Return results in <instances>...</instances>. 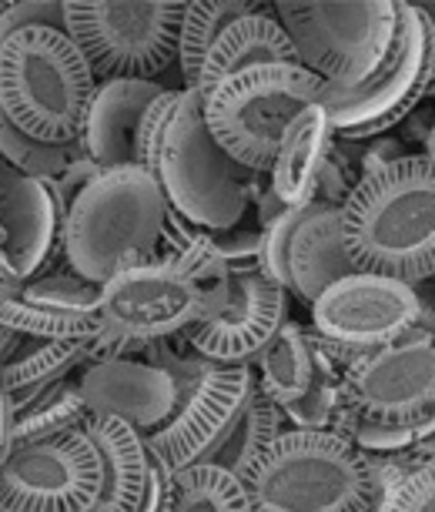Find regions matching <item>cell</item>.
Instances as JSON below:
<instances>
[{"mask_svg": "<svg viewBox=\"0 0 435 512\" xmlns=\"http://www.w3.org/2000/svg\"><path fill=\"white\" fill-rule=\"evenodd\" d=\"M342 211V241L355 272L419 285L435 275V164L422 154L355 181Z\"/></svg>", "mask_w": 435, "mask_h": 512, "instance_id": "6da1fadb", "label": "cell"}, {"mask_svg": "<svg viewBox=\"0 0 435 512\" xmlns=\"http://www.w3.org/2000/svg\"><path fill=\"white\" fill-rule=\"evenodd\" d=\"M168 201L151 171L108 168L67 208L61 258L77 278L104 285L111 275L158 255Z\"/></svg>", "mask_w": 435, "mask_h": 512, "instance_id": "7a4b0ae2", "label": "cell"}, {"mask_svg": "<svg viewBox=\"0 0 435 512\" xmlns=\"http://www.w3.org/2000/svg\"><path fill=\"white\" fill-rule=\"evenodd\" d=\"M98 77L74 41L27 27L0 44V111L41 144H77Z\"/></svg>", "mask_w": 435, "mask_h": 512, "instance_id": "3957f363", "label": "cell"}, {"mask_svg": "<svg viewBox=\"0 0 435 512\" xmlns=\"http://www.w3.org/2000/svg\"><path fill=\"white\" fill-rule=\"evenodd\" d=\"M255 512H369V456L335 432L285 429L245 479Z\"/></svg>", "mask_w": 435, "mask_h": 512, "instance_id": "277c9868", "label": "cell"}, {"mask_svg": "<svg viewBox=\"0 0 435 512\" xmlns=\"http://www.w3.org/2000/svg\"><path fill=\"white\" fill-rule=\"evenodd\" d=\"M154 178L168 208L205 231L238 228L265 181V175L241 168L218 148L201 118V94L188 88L161 138Z\"/></svg>", "mask_w": 435, "mask_h": 512, "instance_id": "5b68a950", "label": "cell"}, {"mask_svg": "<svg viewBox=\"0 0 435 512\" xmlns=\"http://www.w3.org/2000/svg\"><path fill=\"white\" fill-rule=\"evenodd\" d=\"M322 98L325 84L302 64H261L215 84L201 98V118L231 161L268 175L292 118Z\"/></svg>", "mask_w": 435, "mask_h": 512, "instance_id": "8992f818", "label": "cell"}, {"mask_svg": "<svg viewBox=\"0 0 435 512\" xmlns=\"http://www.w3.org/2000/svg\"><path fill=\"white\" fill-rule=\"evenodd\" d=\"M275 21L292 41L298 64L328 91H359L392 51L399 4L395 0H278Z\"/></svg>", "mask_w": 435, "mask_h": 512, "instance_id": "52a82bcc", "label": "cell"}, {"mask_svg": "<svg viewBox=\"0 0 435 512\" xmlns=\"http://www.w3.org/2000/svg\"><path fill=\"white\" fill-rule=\"evenodd\" d=\"M64 34L98 81H158L178 64L185 0H64Z\"/></svg>", "mask_w": 435, "mask_h": 512, "instance_id": "ba28073f", "label": "cell"}, {"mask_svg": "<svg viewBox=\"0 0 435 512\" xmlns=\"http://www.w3.org/2000/svg\"><path fill=\"white\" fill-rule=\"evenodd\" d=\"M144 355L151 365L168 369L178 385L171 415L144 436V446L158 452L174 472L205 462L248 402L255 372L251 365H218L191 352H174L171 342L148 345Z\"/></svg>", "mask_w": 435, "mask_h": 512, "instance_id": "9c48e42d", "label": "cell"}, {"mask_svg": "<svg viewBox=\"0 0 435 512\" xmlns=\"http://www.w3.org/2000/svg\"><path fill=\"white\" fill-rule=\"evenodd\" d=\"M435 71V34L419 7L402 0L392 51L359 91H328L322 108L338 141L382 138L425 101Z\"/></svg>", "mask_w": 435, "mask_h": 512, "instance_id": "30bf717a", "label": "cell"}, {"mask_svg": "<svg viewBox=\"0 0 435 512\" xmlns=\"http://www.w3.org/2000/svg\"><path fill=\"white\" fill-rule=\"evenodd\" d=\"M308 308L312 332L342 369L355 355L382 349L419 328L435 332V315L425 308L415 285L385 275L352 272L328 285Z\"/></svg>", "mask_w": 435, "mask_h": 512, "instance_id": "8fae6325", "label": "cell"}, {"mask_svg": "<svg viewBox=\"0 0 435 512\" xmlns=\"http://www.w3.org/2000/svg\"><path fill=\"white\" fill-rule=\"evenodd\" d=\"M342 395L352 422L365 425H409L435 415V332L419 328L355 355L342 369Z\"/></svg>", "mask_w": 435, "mask_h": 512, "instance_id": "7c38bea8", "label": "cell"}, {"mask_svg": "<svg viewBox=\"0 0 435 512\" xmlns=\"http://www.w3.org/2000/svg\"><path fill=\"white\" fill-rule=\"evenodd\" d=\"M98 315L111 335L148 352V345L171 342L191 325L205 322L208 298L191 278L151 258L101 285Z\"/></svg>", "mask_w": 435, "mask_h": 512, "instance_id": "4fadbf2b", "label": "cell"}, {"mask_svg": "<svg viewBox=\"0 0 435 512\" xmlns=\"http://www.w3.org/2000/svg\"><path fill=\"white\" fill-rule=\"evenodd\" d=\"M98 492L101 459L84 429L0 462V512H91Z\"/></svg>", "mask_w": 435, "mask_h": 512, "instance_id": "5bb4252c", "label": "cell"}, {"mask_svg": "<svg viewBox=\"0 0 435 512\" xmlns=\"http://www.w3.org/2000/svg\"><path fill=\"white\" fill-rule=\"evenodd\" d=\"M67 208L54 178L0 171V292L51 275L61 258Z\"/></svg>", "mask_w": 435, "mask_h": 512, "instance_id": "9a60e30c", "label": "cell"}, {"mask_svg": "<svg viewBox=\"0 0 435 512\" xmlns=\"http://www.w3.org/2000/svg\"><path fill=\"white\" fill-rule=\"evenodd\" d=\"M288 322V292L268 282L261 272L231 275L228 302L218 315L191 325L178 335L191 355L218 365H251L255 355L272 342V335Z\"/></svg>", "mask_w": 435, "mask_h": 512, "instance_id": "2e32d148", "label": "cell"}, {"mask_svg": "<svg viewBox=\"0 0 435 512\" xmlns=\"http://www.w3.org/2000/svg\"><path fill=\"white\" fill-rule=\"evenodd\" d=\"M77 389H81L87 415H114L134 425L141 436L158 429L178 399L174 375L141 359L87 362L77 372Z\"/></svg>", "mask_w": 435, "mask_h": 512, "instance_id": "e0dca14e", "label": "cell"}, {"mask_svg": "<svg viewBox=\"0 0 435 512\" xmlns=\"http://www.w3.org/2000/svg\"><path fill=\"white\" fill-rule=\"evenodd\" d=\"M161 91V81H98L77 134L84 158H91L101 171L134 164L138 124Z\"/></svg>", "mask_w": 435, "mask_h": 512, "instance_id": "ac0fdd59", "label": "cell"}, {"mask_svg": "<svg viewBox=\"0 0 435 512\" xmlns=\"http://www.w3.org/2000/svg\"><path fill=\"white\" fill-rule=\"evenodd\" d=\"M352 272L355 265L348 262L342 241V211L312 201L288 241V295L312 305L328 285Z\"/></svg>", "mask_w": 435, "mask_h": 512, "instance_id": "d6986e66", "label": "cell"}, {"mask_svg": "<svg viewBox=\"0 0 435 512\" xmlns=\"http://www.w3.org/2000/svg\"><path fill=\"white\" fill-rule=\"evenodd\" d=\"M335 134L322 104H308L298 111L278 141L275 161L268 168V188L285 208H305L318 195V178L332 154Z\"/></svg>", "mask_w": 435, "mask_h": 512, "instance_id": "ffe728a7", "label": "cell"}, {"mask_svg": "<svg viewBox=\"0 0 435 512\" xmlns=\"http://www.w3.org/2000/svg\"><path fill=\"white\" fill-rule=\"evenodd\" d=\"M84 436L101 459V492L91 512H138L148 479L144 436L114 415H87Z\"/></svg>", "mask_w": 435, "mask_h": 512, "instance_id": "44dd1931", "label": "cell"}, {"mask_svg": "<svg viewBox=\"0 0 435 512\" xmlns=\"http://www.w3.org/2000/svg\"><path fill=\"white\" fill-rule=\"evenodd\" d=\"M261 64H298L295 47L288 41V34L282 31V24L275 21L272 4H258L255 11L238 17V21L218 37L198 71L195 91L205 98L215 84L225 81V77H235Z\"/></svg>", "mask_w": 435, "mask_h": 512, "instance_id": "7402d4cb", "label": "cell"}, {"mask_svg": "<svg viewBox=\"0 0 435 512\" xmlns=\"http://www.w3.org/2000/svg\"><path fill=\"white\" fill-rule=\"evenodd\" d=\"M87 365V345L77 342H47V338H27L7 332L4 355H0V389H4L11 409H24L51 385L71 379Z\"/></svg>", "mask_w": 435, "mask_h": 512, "instance_id": "603a6c76", "label": "cell"}, {"mask_svg": "<svg viewBox=\"0 0 435 512\" xmlns=\"http://www.w3.org/2000/svg\"><path fill=\"white\" fill-rule=\"evenodd\" d=\"M318 362V338L308 325L302 322H288L272 335V342L265 345L251 372H255V389L272 399L278 409H288L292 402H298L305 395V389L312 385Z\"/></svg>", "mask_w": 435, "mask_h": 512, "instance_id": "cb8c5ba5", "label": "cell"}, {"mask_svg": "<svg viewBox=\"0 0 435 512\" xmlns=\"http://www.w3.org/2000/svg\"><path fill=\"white\" fill-rule=\"evenodd\" d=\"M285 429L288 425H285L282 409H278L272 399H265L258 389H251L248 402L241 405L235 425L225 432V439L218 442V449L211 452L205 462H211V466L225 469L245 482L248 472L258 466V459L272 449V442L282 436Z\"/></svg>", "mask_w": 435, "mask_h": 512, "instance_id": "d4e9b609", "label": "cell"}, {"mask_svg": "<svg viewBox=\"0 0 435 512\" xmlns=\"http://www.w3.org/2000/svg\"><path fill=\"white\" fill-rule=\"evenodd\" d=\"M87 422V405L77 389V379L57 382L47 392L37 395L34 402H27L24 409L14 412L11 422V452L37 446V442H51L57 436H67L74 429H84ZM7 452V456H11Z\"/></svg>", "mask_w": 435, "mask_h": 512, "instance_id": "484cf974", "label": "cell"}, {"mask_svg": "<svg viewBox=\"0 0 435 512\" xmlns=\"http://www.w3.org/2000/svg\"><path fill=\"white\" fill-rule=\"evenodd\" d=\"M255 7L258 4H248V0H188L185 17H181V31H178V74L188 91H195L198 71L218 37L225 34L238 17L255 11Z\"/></svg>", "mask_w": 435, "mask_h": 512, "instance_id": "4316f807", "label": "cell"}, {"mask_svg": "<svg viewBox=\"0 0 435 512\" xmlns=\"http://www.w3.org/2000/svg\"><path fill=\"white\" fill-rule=\"evenodd\" d=\"M171 512H255L248 499V486L231 472L195 462L174 472Z\"/></svg>", "mask_w": 435, "mask_h": 512, "instance_id": "83f0119b", "label": "cell"}, {"mask_svg": "<svg viewBox=\"0 0 435 512\" xmlns=\"http://www.w3.org/2000/svg\"><path fill=\"white\" fill-rule=\"evenodd\" d=\"M342 409H345L342 365H338L332 355L322 349V342H318V362H315L312 385L305 389L302 399L282 409L285 425L288 429H302V432H332Z\"/></svg>", "mask_w": 435, "mask_h": 512, "instance_id": "f1b7e54d", "label": "cell"}, {"mask_svg": "<svg viewBox=\"0 0 435 512\" xmlns=\"http://www.w3.org/2000/svg\"><path fill=\"white\" fill-rule=\"evenodd\" d=\"M81 148L77 144H41L27 138L21 128H14L7 121V114L0 111V164L24 178H61L64 168L71 164Z\"/></svg>", "mask_w": 435, "mask_h": 512, "instance_id": "f546056e", "label": "cell"}, {"mask_svg": "<svg viewBox=\"0 0 435 512\" xmlns=\"http://www.w3.org/2000/svg\"><path fill=\"white\" fill-rule=\"evenodd\" d=\"M14 292L21 295L27 305L41 308V312L67 315V318H91V315H98L101 285L84 282V278H77L71 268H64V272L34 278V282L14 288Z\"/></svg>", "mask_w": 435, "mask_h": 512, "instance_id": "4dcf8cb0", "label": "cell"}, {"mask_svg": "<svg viewBox=\"0 0 435 512\" xmlns=\"http://www.w3.org/2000/svg\"><path fill=\"white\" fill-rule=\"evenodd\" d=\"M181 91L185 88H164L158 98L148 104V111H144V118L138 124V138H134V164L144 171H151V175H154V164H158L161 138H164V131H168L171 114L181 101Z\"/></svg>", "mask_w": 435, "mask_h": 512, "instance_id": "1f68e13d", "label": "cell"}, {"mask_svg": "<svg viewBox=\"0 0 435 512\" xmlns=\"http://www.w3.org/2000/svg\"><path fill=\"white\" fill-rule=\"evenodd\" d=\"M27 27H54L64 31V7L57 0H14L0 4V44Z\"/></svg>", "mask_w": 435, "mask_h": 512, "instance_id": "d6a6232c", "label": "cell"}, {"mask_svg": "<svg viewBox=\"0 0 435 512\" xmlns=\"http://www.w3.org/2000/svg\"><path fill=\"white\" fill-rule=\"evenodd\" d=\"M379 512H435V462L412 469Z\"/></svg>", "mask_w": 435, "mask_h": 512, "instance_id": "836d02e7", "label": "cell"}, {"mask_svg": "<svg viewBox=\"0 0 435 512\" xmlns=\"http://www.w3.org/2000/svg\"><path fill=\"white\" fill-rule=\"evenodd\" d=\"M215 238V251L225 262L228 275H248V272H258V231H211Z\"/></svg>", "mask_w": 435, "mask_h": 512, "instance_id": "e575fe53", "label": "cell"}, {"mask_svg": "<svg viewBox=\"0 0 435 512\" xmlns=\"http://www.w3.org/2000/svg\"><path fill=\"white\" fill-rule=\"evenodd\" d=\"M171 499H174V469L158 452L148 449V479H144V496L138 512H171Z\"/></svg>", "mask_w": 435, "mask_h": 512, "instance_id": "d590c367", "label": "cell"}, {"mask_svg": "<svg viewBox=\"0 0 435 512\" xmlns=\"http://www.w3.org/2000/svg\"><path fill=\"white\" fill-rule=\"evenodd\" d=\"M98 175H101L98 164H94L91 158H84V154H77V158L64 168V175L57 178V195H61L64 208H71L74 198L81 195V191L91 185V181L98 178Z\"/></svg>", "mask_w": 435, "mask_h": 512, "instance_id": "8d00e7d4", "label": "cell"}, {"mask_svg": "<svg viewBox=\"0 0 435 512\" xmlns=\"http://www.w3.org/2000/svg\"><path fill=\"white\" fill-rule=\"evenodd\" d=\"M11 422H14V409H11V402H7L4 389H0V462L11 452Z\"/></svg>", "mask_w": 435, "mask_h": 512, "instance_id": "74e56055", "label": "cell"}, {"mask_svg": "<svg viewBox=\"0 0 435 512\" xmlns=\"http://www.w3.org/2000/svg\"><path fill=\"white\" fill-rule=\"evenodd\" d=\"M415 292H419V298L425 302V308H429V312L435 315V275H429L425 282L415 285Z\"/></svg>", "mask_w": 435, "mask_h": 512, "instance_id": "f35d334b", "label": "cell"}, {"mask_svg": "<svg viewBox=\"0 0 435 512\" xmlns=\"http://www.w3.org/2000/svg\"><path fill=\"white\" fill-rule=\"evenodd\" d=\"M422 158H429L435 164V121H432V128H429V138H425V144H422Z\"/></svg>", "mask_w": 435, "mask_h": 512, "instance_id": "ab89813d", "label": "cell"}, {"mask_svg": "<svg viewBox=\"0 0 435 512\" xmlns=\"http://www.w3.org/2000/svg\"><path fill=\"white\" fill-rule=\"evenodd\" d=\"M419 11L429 17V24H432V34H435V0H422V4H415Z\"/></svg>", "mask_w": 435, "mask_h": 512, "instance_id": "60d3db41", "label": "cell"}, {"mask_svg": "<svg viewBox=\"0 0 435 512\" xmlns=\"http://www.w3.org/2000/svg\"><path fill=\"white\" fill-rule=\"evenodd\" d=\"M425 101H432V104H435V71H432V84H429V91H425Z\"/></svg>", "mask_w": 435, "mask_h": 512, "instance_id": "b9f144b4", "label": "cell"}, {"mask_svg": "<svg viewBox=\"0 0 435 512\" xmlns=\"http://www.w3.org/2000/svg\"><path fill=\"white\" fill-rule=\"evenodd\" d=\"M4 338H7V328L0 325V355H4Z\"/></svg>", "mask_w": 435, "mask_h": 512, "instance_id": "7bdbcfd3", "label": "cell"}, {"mask_svg": "<svg viewBox=\"0 0 435 512\" xmlns=\"http://www.w3.org/2000/svg\"><path fill=\"white\" fill-rule=\"evenodd\" d=\"M4 168H7V164H0V171H4Z\"/></svg>", "mask_w": 435, "mask_h": 512, "instance_id": "ee69618b", "label": "cell"}]
</instances>
